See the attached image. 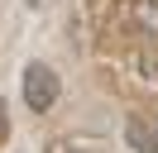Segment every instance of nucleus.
I'll return each instance as SVG.
<instances>
[{"mask_svg":"<svg viewBox=\"0 0 158 153\" xmlns=\"http://www.w3.org/2000/svg\"><path fill=\"white\" fill-rule=\"evenodd\" d=\"M19 96H24V105H29L34 115H48L53 105H58V96H62V76L53 72L48 62H24V72H19Z\"/></svg>","mask_w":158,"mask_h":153,"instance_id":"1","label":"nucleus"},{"mask_svg":"<svg viewBox=\"0 0 158 153\" xmlns=\"http://www.w3.org/2000/svg\"><path fill=\"white\" fill-rule=\"evenodd\" d=\"M125 143H129V153H158V115H129Z\"/></svg>","mask_w":158,"mask_h":153,"instance_id":"2","label":"nucleus"},{"mask_svg":"<svg viewBox=\"0 0 158 153\" xmlns=\"http://www.w3.org/2000/svg\"><path fill=\"white\" fill-rule=\"evenodd\" d=\"M134 19L144 34H158V0H134Z\"/></svg>","mask_w":158,"mask_h":153,"instance_id":"3","label":"nucleus"},{"mask_svg":"<svg viewBox=\"0 0 158 153\" xmlns=\"http://www.w3.org/2000/svg\"><path fill=\"white\" fill-rule=\"evenodd\" d=\"M53 153H106L101 143H86V139H67V143H58Z\"/></svg>","mask_w":158,"mask_h":153,"instance_id":"4","label":"nucleus"},{"mask_svg":"<svg viewBox=\"0 0 158 153\" xmlns=\"http://www.w3.org/2000/svg\"><path fill=\"white\" fill-rule=\"evenodd\" d=\"M139 72H148V76L158 81V57H139Z\"/></svg>","mask_w":158,"mask_h":153,"instance_id":"5","label":"nucleus"},{"mask_svg":"<svg viewBox=\"0 0 158 153\" xmlns=\"http://www.w3.org/2000/svg\"><path fill=\"white\" fill-rule=\"evenodd\" d=\"M5 134H10V115H5V101H0V143H5Z\"/></svg>","mask_w":158,"mask_h":153,"instance_id":"6","label":"nucleus"},{"mask_svg":"<svg viewBox=\"0 0 158 153\" xmlns=\"http://www.w3.org/2000/svg\"><path fill=\"white\" fill-rule=\"evenodd\" d=\"M24 5H29V10H43V5H48V0H24Z\"/></svg>","mask_w":158,"mask_h":153,"instance_id":"7","label":"nucleus"}]
</instances>
